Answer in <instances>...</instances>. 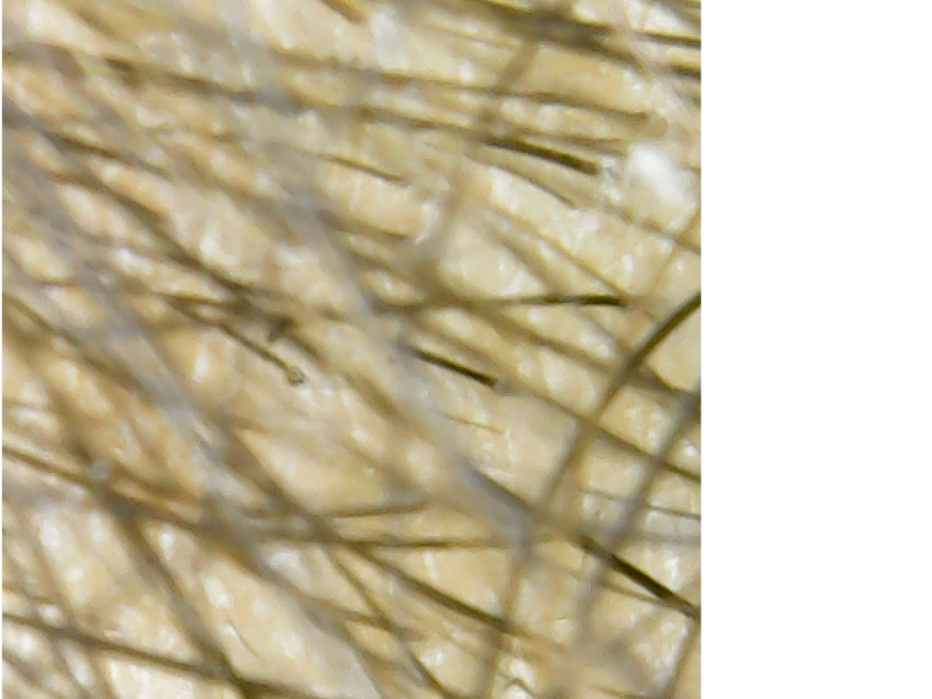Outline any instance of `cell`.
Here are the masks:
<instances>
[{"instance_id":"obj_17","label":"cell","mask_w":932,"mask_h":699,"mask_svg":"<svg viewBox=\"0 0 932 699\" xmlns=\"http://www.w3.org/2000/svg\"><path fill=\"white\" fill-rule=\"evenodd\" d=\"M5 241L13 258L30 276L48 282H58L68 276L65 261L41 241L17 235L8 236Z\"/></svg>"},{"instance_id":"obj_15","label":"cell","mask_w":932,"mask_h":699,"mask_svg":"<svg viewBox=\"0 0 932 699\" xmlns=\"http://www.w3.org/2000/svg\"><path fill=\"white\" fill-rule=\"evenodd\" d=\"M95 439L106 452L128 471L151 480L159 475L154 461L123 421H107L95 431Z\"/></svg>"},{"instance_id":"obj_27","label":"cell","mask_w":932,"mask_h":699,"mask_svg":"<svg viewBox=\"0 0 932 699\" xmlns=\"http://www.w3.org/2000/svg\"><path fill=\"white\" fill-rule=\"evenodd\" d=\"M668 459L672 465L680 471L700 473V431L694 426L680 436L673 444Z\"/></svg>"},{"instance_id":"obj_33","label":"cell","mask_w":932,"mask_h":699,"mask_svg":"<svg viewBox=\"0 0 932 699\" xmlns=\"http://www.w3.org/2000/svg\"><path fill=\"white\" fill-rule=\"evenodd\" d=\"M114 489L119 493H122L126 496H128L138 501H154V497L151 493H149L147 491H146L139 485L130 481H119L115 483Z\"/></svg>"},{"instance_id":"obj_19","label":"cell","mask_w":932,"mask_h":699,"mask_svg":"<svg viewBox=\"0 0 932 699\" xmlns=\"http://www.w3.org/2000/svg\"><path fill=\"white\" fill-rule=\"evenodd\" d=\"M2 370L4 396L23 405L42 407L47 404L48 396L45 388L32 376L21 358L8 344L4 346Z\"/></svg>"},{"instance_id":"obj_35","label":"cell","mask_w":932,"mask_h":699,"mask_svg":"<svg viewBox=\"0 0 932 699\" xmlns=\"http://www.w3.org/2000/svg\"><path fill=\"white\" fill-rule=\"evenodd\" d=\"M3 523L5 527L11 528L15 525V516L8 504H3Z\"/></svg>"},{"instance_id":"obj_7","label":"cell","mask_w":932,"mask_h":699,"mask_svg":"<svg viewBox=\"0 0 932 699\" xmlns=\"http://www.w3.org/2000/svg\"><path fill=\"white\" fill-rule=\"evenodd\" d=\"M303 333L319 350L345 370L389 394L395 392V376L386 357L357 328L322 319L308 323Z\"/></svg>"},{"instance_id":"obj_3","label":"cell","mask_w":932,"mask_h":699,"mask_svg":"<svg viewBox=\"0 0 932 699\" xmlns=\"http://www.w3.org/2000/svg\"><path fill=\"white\" fill-rule=\"evenodd\" d=\"M175 225L183 244L211 268L241 281L264 278L269 259L268 240L238 210L218 206L206 214L179 216Z\"/></svg>"},{"instance_id":"obj_22","label":"cell","mask_w":932,"mask_h":699,"mask_svg":"<svg viewBox=\"0 0 932 699\" xmlns=\"http://www.w3.org/2000/svg\"><path fill=\"white\" fill-rule=\"evenodd\" d=\"M404 461L408 472L423 485L434 486L444 479L442 458L435 446L424 439L414 438L407 444Z\"/></svg>"},{"instance_id":"obj_30","label":"cell","mask_w":932,"mask_h":699,"mask_svg":"<svg viewBox=\"0 0 932 699\" xmlns=\"http://www.w3.org/2000/svg\"><path fill=\"white\" fill-rule=\"evenodd\" d=\"M2 468L7 476L24 485L43 483L44 473L25 462L3 456Z\"/></svg>"},{"instance_id":"obj_34","label":"cell","mask_w":932,"mask_h":699,"mask_svg":"<svg viewBox=\"0 0 932 699\" xmlns=\"http://www.w3.org/2000/svg\"><path fill=\"white\" fill-rule=\"evenodd\" d=\"M39 613H41L42 617L49 623L59 624L63 620L61 613L56 608L52 606H43L39 610Z\"/></svg>"},{"instance_id":"obj_6","label":"cell","mask_w":932,"mask_h":699,"mask_svg":"<svg viewBox=\"0 0 932 699\" xmlns=\"http://www.w3.org/2000/svg\"><path fill=\"white\" fill-rule=\"evenodd\" d=\"M601 426L633 448L654 455L667 443L675 424L672 407L646 390L626 386L608 400Z\"/></svg>"},{"instance_id":"obj_12","label":"cell","mask_w":932,"mask_h":699,"mask_svg":"<svg viewBox=\"0 0 932 699\" xmlns=\"http://www.w3.org/2000/svg\"><path fill=\"white\" fill-rule=\"evenodd\" d=\"M143 435L183 486L196 491L206 486L209 472L205 459L166 418L159 414Z\"/></svg>"},{"instance_id":"obj_20","label":"cell","mask_w":932,"mask_h":699,"mask_svg":"<svg viewBox=\"0 0 932 699\" xmlns=\"http://www.w3.org/2000/svg\"><path fill=\"white\" fill-rule=\"evenodd\" d=\"M51 303L74 324L96 325L102 318V308L88 292L69 286H53L46 290Z\"/></svg>"},{"instance_id":"obj_26","label":"cell","mask_w":932,"mask_h":699,"mask_svg":"<svg viewBox=\"0 0 932 699\" xmlns=\"http://www.w3.org/2000/svg\"><path fill=\"white\" fill-rule=\"evenodd\" d=\"M579 509L585 522L598 526L616 524L624 512L617 499L591 491L581 496Z\"/></svg>"},{"instance_id":"obj_9","label":"cell","mask_w":932,"mask_h":699,"mask_svg":"<svg viewBox=\"0 0 932 699\" xmlns=\"http://www.w3.org/2000/svg\"><path fill=\"white\" fill-rule=\"evenodd\" d=\"M537 360L531 387L576 413L596 409L607 389L599 377L547 350L537 349Z\"/></svg>"},{"instance_id":"obj_24","label":"cell","mask_w":932,"mask_h":699,"mask_svg":"<svg viewBox=\"0 0 932 699\" xmlns=\"http://www.w3.org/2000/svg\"><path fill=\"white\" fill-rule=\"evenodd\" d=\"M640 524L647 532L664 537H691L699 532L694 518L658 509L645 512Z\"/></svg>"},{"instance_id":"obj_13","label":"cell","mask_w":932,"mask_h":699,"mask_svg":"<svg viewBox=\"0 0 932 699\" xmlns=\"http://www.w3.org/2000/svg\"><path fill=\"white\" fill-rule=\"evenodd\" d=\"M44 372L51 383L86 414L103 418L111 411V403L95 380L77 363L50 356L44 360Z\"/></svg>"},{"instance_id":"obj_8","label":"cell","mask_w":932,"mask_h":699,"mask_svg":"<svg viewBox=\"0 0 932 699\" xmlns=\"http://www.w3.org/2000/svg\"><path fill=\"white\" fill-rule=\"evenodd\" d=\"M281 284L294 297L315 306L347 310L354 305L352 290L318 254L303 247H288L277 254Z\"/></svg>"},{"instance_id":"obj_14","label":"cell","mask_w":932,"mask_h":699,"mask_svg":"<svg viewBox=\"0 0 932 699\" xmlns=\"http://www.w3.org/2000/svg\"><path fill=\"white\" fill-rule=\"evenodd\" d=\"M66 197L74 221L85 232L117 240L148 242V236L120 213L79 192L67 191Z\"/></svg>"},{"instance_id":"obj_4","label":"cell","mask_w":932,"mask_h":699,"mask_svg":"<svg viewBox=\"0 0 932 699\" xmlns=\"http://www.w3.org/2000/svg\"><path fill=\"white\" fill-rule=\"evenodd\" d=\"M166 350L190 383L210 397H226L243 373L246 353L222 333L182 329L168 334Z\"/></svg>"},{"instance_id":"obj_18","label":"cell","mask_w":932,"mask_h":699,"mask_svg":"<svg viewBox=\"0 0 932 699\" xmlns=\"http://www.w3.org/2000/svg\"><path fill=\"white\" fill-rule=\"evenodd\" d=\"M648 501L658 510L694 515L700 511V489L680 474L663 472L651 484Z\"/></svg>"},{"instance_id":"obj_2","label":"cell","mask_w":932,"mask_h":699,"mask_svg":"<svg viewBox=\"0 0 932 699\" xmlns=\"http://www.w3.org/2000/svg\"><path fill=\"white\" fill-rule=\"evenodd\" d=\"M238 436L274 480L301 499L324 504L381 495L379 478L364 466L329 461L249 429H239Z\"/></svg>"},{"instance_id":"obj_10","label":"cell","mask_w":932,"mask_h":699,"mask_svg":"<svg viewBox=\"0 0 932 699\" xmlns=\"http://www.w3.org/2000/svg\"><path fill=\"white\" fill-rule=\"evenodd\" d=\"M646 467L637 456L611 443L595 441L583 451L578 477L587 491L626 498L641 486Z\"/></svg>"},{"instance_id":"obj_1","label":"cell","mask_w":932,"mask_h":699,"mask_svg":"<svg viewBox=\"0 0 932 699\" xmlns=\"http://www.w3.org/2000/svg\"><path fill=\"white\" fill-rule=\"evenodd\" d=\"M575 433L573 420L549 404L532 419L504 428L461 423L456 436L479 471L506 488L534 495L560 468Z\"/></svg>"},{"instance_id":"obj_5","label":"cell","mask_w":932,"mask_h":699,"mask_svg":"<svg viewBox=\"0 0 932 699\" xmlns=\"http://www.w3.org/2000/svg\"><path fill=\"white\" fill-rule=\"evenodd\" d=\"M455 240L444 262V270L451 279L487 295L530 292L528 272L503 249L471 234H463Z\"/></svg>"},{"instance_id":"obj_21","label":"cell","mask_w":932,"mask_h":699,"mask_svg":"<svg viewBox=\"0 0 932 699\" xmlns=\"http://www.w3.org/2000/svg\"><path fill=\"white\" fill-rule=\"evenodd\" d=\"M662 625L655 629L639 647L641 656L654 671H667L674 660L675 646L683 638V622L678 617L664 619Z\"/></svg>"},{"instance_id":"obj_16","label":"cell","mask_w":932,"mask_h":699,"mask_svg":"<svg viewBox=\"0 0 932 699\" xmlns=\"http://www.w3.org/2000/svg\"><path fill=\"white\" fill-rule=\"evenodd\" d=\"M666 544L633 545L625 552L629 560L670 588L682 585L695 568L687 552Z\"/></svg>"},{"instance_id":"obj_23","label":"cell","mask_w":932,"mask_h":699,"mask_svg":"<svg viewBox=\"0 0 932 699\" xmlns=\"http://www.w3.org/2000/svg\"><path fill=\"white\" fill-rule=\"evenodd\" d=\"M117 351L144 379L157 387H167L171 375L150 346L139 339H126L117 342Z\"/></svg>"},{"instance_id":"obj_25","label":"cell","mask_w":932,"mask_h":699,"mask_svg":"<svg viewBox=\"0 0 932 699\" xmlns=\"http://www.w3.org/2000/svg\"><path fill=\"white\" fill-rule=\"evenodd\" d=\"M2 441L4 446L9 450L60 470L70 472L81 471L80 465L72 458L43 447L9 429L3 431Z\"/></svg>"},{"instance_id":"obj_28","label":"cell","mask_w":932,"mask_h":699,"mask_svg":"<svg viewBox=\"0 0 932 699\" xmlns=\"http://www.w3.org/2000/svg\"><path fill=\"white\" fill-rule=\"evenodd\" d=\"M9 416L18 425L46 436H56L61 431L58 418L40 406L17 405L9 410Z\"/></svg>"},{"instance_id":"obj_29","label":"cell","mask_w":932,"mask_h":699,"mask_svg":"<svg viewBox=\"0 0 932 699\" xmlns=\"http://www.w3.org/2000/svg\"><path fill=\"white\" fill-rule=\"evenodd\" d=\"M366 279L369 284L384 297L400 300H409L416 298L413 289L386 274L371 272L367 275Z\"/></svg>"},{"instance_id":"obj_31","label":"cell","mask_w":932,"mask_h":699,"mask_svg":"<svg viewBox=\"0 0 932 699\" xmlns=\"http://www.w3.org/2000/svg\"><path fill=\"white\" fill-rule=\"evenodd\" d=\"M130 304L139 315L151 320H160L169 313L168 305L151 296H134L130 299Z\"/></svg>"},{"instance_id":"obj_11","label":"cell","mask_w":932,"mask_h":699,"mask_svg":"<svg viewBox=\"0 0 932 699\" xmlns=\"http://www.w3.org/2000/svg\"><path fill=\"white\" fill-rule=\"evenodd\" d=\"M113 259L125 274L157 292L208 301H219L225 297L216 283L200 274L154 260L129 249L116 250Z\"/></svg>"},{"instance_id":"obj_32","label":"cell","mask_w":932,"mask_h":699,"mask_svg":"<svg viewBox=\"0 0 932 699\" xmlns=\"http://www.w3.org/2000/svg\"><path fill=\"white\" fill-rule=\"evenodd\" d=\"M17 298L30 307L34 311L37 312L46 320L51 323L58 322V319L54 311L48 309L45 303L38 299V298L24 290H19L17 292Z\"/></svg>"}]
</instances>
